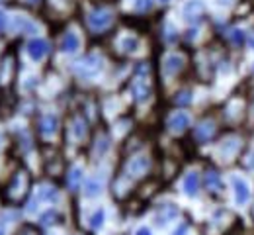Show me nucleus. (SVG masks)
<instances>
[{
    "label": "nucleus",
    "mask_w": 254,
    "mask_h": 235,
    "mask_svg": "<svg viewBox=\"0 0 254 235\" xmlns=\"http://www.w3.org/2000/svg\"><path fill=\"white\" fill-rule=\"evenodd\" d=\"M16 235H41V234H39L37 228H33V226H30V224H26V226H22V228L18 230V234Z\"/></svg>",
    "instance_id": "c85d7f7f"
},
{
    "label": "nucleus",
    "mask_w": 254,
    "mask_h": 235,
    "mask_svg": "<svg viewBox=\"0 0 254 235\" xmlns=\"http://www.w3.org/2000/svg\"><path fill=\"white\" fill-rule=\"evenodd\" d=\"M245 37H247V35H245L243 30H233V32L229 34V39H231L233 43H237V45H239V43H243V41H245Z\"/></svg>",
    "instance_id": "cd10ccee"
},
{
    "label": "nucleus",
    "mask_w": 254,
    "mask_h": 235,
    "mask_svg": "<svg viewBox=\"0 0 254 235\" xmlns=\"http://www.w3.org/2000/svg\"><path fill=\"white\" fill-rule=\"evenodd\" d=\"M78 47H80V37L74 34V32H66L63 41H61V51H64V53H74V51H78Z\"/></svg>",
    "instance_id": "2eb2a0df"
},
{
    "label": "nucleus",
    "mask_w": 254,
    "mask_h": 235,
    "mask_svg": "<svg viewBox=\"0 0 254 235\" xmlns=\"http://www.w3.org/2000/svg\"><path fill=\"white\" fill-rule=\"evenodd\" d=\"M108 147H110V141H108V137H106V135H102V137L98 139V145H96V151H98L100 155H104V153L108 151Z\"/></svg>",
    "instance_id": "bb28decb"
},
{
    "label": "nucleus",
    "mask_w": 254,
    "mask_h": 235,
    "mask_svg": "<svg viewBox=\"0 0 254 235\" xmlns=\"http://www.w3.org/2000/svg\"><path fill=\"white\" fill-rule=\"evenodd\" d=\"M233 186H235V200L239 206H245L251 200V186L245 178L241 176H233Z\"/></svg>",
    "instance_id": "423d86ee"
},
{
    "label": "nucleus",
    "mask_w": 254,
    "mask_h": 235,
    "mask_svg": "<svg viewBox=\"0 0 254 235\" xmlns=\"http://www.w3.org/2000/svg\"><path fill=\"white\" fill-rule=\"evenodd\" d=\"M28 53H30V57H32L33 61H41V59L49 53V43H47L45 39H41V37L32 39V41L28 43Z\"/></svg>",
    "instance_id": "6e6552de"
},
{
    "label": "nucleus",
    "mask_w": 254,
    "mask_h": 235,
    "mask_svg": "<svg viewBox=\"0 0 254 235\" xmlns=\"http://www.w3.org/2000/svg\"><path fill=\"white\" fill-rule=\"evenodd\" d=\"M151 6H153L151 0H137L135 2V10L137 12H147V10H151Z\"/></svg>",
    "instance_id": "c756f323"
},
{
    "label": "nucleus",
    "mask_w": 254,
    "mask_h": 235,
    "mask_svg": "<svg viewBox=\"0 0 254 235\" xmlns=\"http://www.w3.org/2000/svg\"><path fill=\"white\" fill-rule=\"evenodd\" d=\"M0 235H6V230H4V226L0 224Z\"/></svg>",
    "instance_id": "e433bc0d"
},
{
    "label": "nucleus",
    "mask_w": 254,
    "mask_h": 235,
    "mask_svg": "<svg viewBox=\"0 0 254 235\" xmlns=\"http://www.w3.org/2000/svg\"><path fill=\"white\" fill-rule=\"evenodd\" d=\"M80 182H82V168L72 167L68 170V174H66V184H68V188H70V190H78Z\"/></svg>",
    "instance_id": "a211bd4d"
},
{
    "label": "nucleus",
    "mask_w": 254,
    "mask_h": 235,
    "mask_svg": "<svg viewBox=\"0 0 254 235\" xmlns=\"http://www.w3.org/2000/svg\"><path fill=\"white\" fill-rule=\"evenodd\" d=\"M28 2H30V4H37V2H39V0H28Z\"/></svg>",
    "instance_id": "4c0bfd02"
},
{
    "label": "nucleus",
    "mask_w": 254,
    "mask_h": 235,
    "mask_svg": "<svg viewBox=\"0 0 254 235\" xmlns=\"http://www.w3.org/2000/svg\"><path fill=\"white\" fill-rule=\"evenodd\" d=\"M100 190H102V182H100V180H96V178L88 180V182H86V186H84V194H86L88 198L98 196V194H100Z\"/></svg>",
    "instance_id": "412c9836"
},
{
    "label": "nucleus",
    "mask_w": 254,
    "mask_h": 235,
    "mask_svg": "<svg viewBox=\"0 0 254 235\" xmlns=\"http://www.w3.org/2000/svg\"><path fill=\"white\" fill-rule=\"evenodd\" d=\"M203 10H205L203 0H188L184 4V8H182V14H184V18L188 22H193V20H197L203 14Z\"/></svg>",
    "instance_id": "1a4fd4ad"
},
{
    "label": "nucleus",
    "mask_w": 254,
    "mask_h": 235,
    "mask_svg": "<svg viewBox=\"0 0 254 235\" xmlns=\"http://www.w3.org/2000/svg\"><path fill=\"white\" fill-rule=\"evenodd\" d=\"M159 2H164V4H166V2H170V0H159Z\"/></svg>",
    "instance_id": "58836bf2"
},
{
    "label": "nucleus",
    "mask_w": 254,
    "mask_h": 235,
    "mask_svg": "<svg viewBox=\"0 0 254 235\" xmlns=\"http://www.w3.org/2000/svg\"><path fill=\"white\" fill-rule=\"evenodd\" d=\"M176 216H178V208H176L174 204H164V206H160L159 208L155 220H157L159 226H162V224H168L170 220H174Z\"/></svg>",
    "instance_id": "ddd939ff"
},
{
    "label": "nucleus",
    "mask_w": 254,
    "mask_h": 235,
    "mask_svg": "<svg viewBox=\"0 0 254 235\" xmlns=\"http://www.w3.org/2000/svg\"><path fill=\"white\" fill-rule=\"evenodd\" d=\"M57 220H59V214L53 212V210H49V212H45L41 216V224L43 226H53V224H57Z\"/></svg>",
    "instance_id": "b1692460"
},
{
    "label": "nucleus",
    "mask_w": 254,
    "mask_h": 235,
    "mask_svg": "<svg viewBox=\"0 0 254 235\" xmlns=\"http://www.w3.org/2000/svg\"><path fill=\"white\" fill-rule=\"evenodd\" d=\"M102 224H104V210H96L92 220H90V226H92L94 230H98Z\"/></svg>",
    "instance_id": "a878e982"
},
{
    "label": "nucleus",
    "mask_w": 254,
    "mask_h": 235,
    "mask_svg": "<svg viewBox=\"0 0 254 235\" xmlns=\"http://www.w3.org/2000/svg\"><path fill=\"white\" fill-rule=\"evenodd\" d=\"M70 132L72 135L76 137V139H82L84 135H86V122H84V118H80V116H74L72 120H70Z\"/></svg>",
    "instance_id": "f3484780"
},
{
    "label": "nucleus",
    "mask_w": 254,
    "mask_h": 235,
    "mask_svg": "<svg viewBox=\"0 0 254 235\" xmlns=\"http://www.w3.org/2000/svg\"><path fill=\"white\" fill-rule=\"evenodd\" d=\"M14 71H16L14 55H6L4 61H2V67H0V82L2 84H10L12 78H14Z\"/></svg>",
    "instance_id": "9b49d317"
},
{
    "label": "nucleus",
    "mask_w": 254,
    "mask_h": 235,
    "mask_svg": "<svg viewBox=\"0 0 254 235\" xmlns=\"http://www.w3.org/2000/svg\"><path fill=\"white\" fill-rule=\"evenodd\" d=\"M57 118L53 116V114H45V116H41V120H39V132L41 135H53L57 132Z\"/></svg>",
    "instance_id": "4468645a"
},
{
    "label": "nucleus",
    "mask_w": 254,
    "mask_h": 235,
    "mask_svg": "<svg viewBox=\"0 0 254 235\" xmlns=\"http://www.w3.org/2000/svg\"><path fill=\"white\" fill-rule=\"evenodd\" d=\"M4 26H6V14L0 10V32L4 30Z\"/></svg>",
    "instance_id": "473e14b6"
},
{
    "label": "nucleus",
    "mask_w": 254,
    "mask_h": 235,
    "mask_svg": "<svg viewBox=\"0 0 254 235\" xmlns=\"http://www.w3.org/2000/svg\"><path fill=\"white\" fill-rule=\"evenodd\" d=\"M30 182L32 180H30L28 170H18L12 176V180L8 182V186H6V200L16 204V202H20L22 198H26V194L30 190Z\"/></svg>",
    "instance_id": "f257e3e1"
},
{
    "label": "nucleus",
    "mask_w": 254,
    "mask_h": 235,
    "mask_svg": "<svg viewBox=\"0 0 254 235\" xmlns=\"http://www.w3.org/2000/svg\"><path fill=\"white\" fill-rule=\"evenodd\" d=\"M149 167H151L149 157H145V155H141V157H133V159L127 163V176H131V178H139V176L147 174Z\"/></svg>",
    "instance_id": "39448f33"
},
{
    "label": "nucleus",
    "mask_w": 254,
    "mask_h": 235,
    "mask_svg": "<svg viewBox=\"0 0 254 235\" xmlns=\"http://www.w3.org/2000/svg\"><path fill=\"white\" fill-rule=\"evenodd\" d=\"M197 188H199V176H197V172H190L184 178V190H186L188 196H195Z\"/></svg>",
    "instance_id": "6ab92c4d"
},
{
    "label": "nucleus",
    "mask_w": 254,
    "mask_h": 235,
    "mask_svg": "<svg viewBox=\"0 0 254 235\" xmlns=\"http://www.w3.org/2000/svg\"><path fill=\"white\" fill-rule=\"evenodd\" d=\"M217 4H219V6H231L233 0H217Z\"/></svg>",
    "instance_id": "c9c22d12"
},
{
    "label": "nucleus",
    "mask_w": 254,
    "mask_h": 235,
    "mask_svg": "<svg viewBox=\"0 0 254 235\" xmlns=\"http://www.w3.org/2000/svg\"><path fill=\"white\" fill-rule=\"evenodd\" d=\"M0 2H4V0H0Z\"/></svg>",
    "instance_id": "a19ab883"
},
{
    "label": "nucleus",
    "mask_w": 254,
    "mask_h": 235,
    "mask_svg": "<svg viewBox=\"0 0 254 235\" xmlns=\"http://www.w3.org/2000/svg\"><path fill=\"white\" fill-rule=\"evenodd\" d=\"M135 235H153V234H151V230H149V228H141Z\"/></svg>",
    "instance_id": "f704fd0d"
},
{
    "label": "nucleus",
    "mask_w": 254,
    "mask_h": 235,
    "mask_svg": "<svg viewBox=\"0 0 254 235\" xmlns=\"http://www.w3.org/2000/svg\"><path fill=\"white\" fill-rule=\"evenodd\" d=\"M0 143H2V135H0Z\"/></svg>",
    "instance_id": "ea45409f"
},
{
    "label": "nucleus",
    "mask_w": 254,
    "mask_h": 235,
    "mask_svg": "<svg viewBox=\"0 0 254 235\" xmlns=\"http://www.w3.org/2000/svg\"><path fill=\"white\" fill-rule=\"evenodd\" d=\"M168 130L172 132V134H182V132H186V128L190 126V116L186 114V112H176V114H172L170 118H168Z\"/></svg>",
    "instance_id": "0eeeda50"
},
{
    "label": "nucleus",
    "mask_w": 254,
    "mask_h": 235,
    "mask_svg": "<svg viewBox=\"0 0 254 235\" xmlns=\"http://www.w3.org/2000/svg\"><path fill=\"white\" fill-rule=\"evenodd\" d=\"M39 200H55L57 198V190L55 188H51V186H43L41 190H39V196H37Z\"/></svg>",
    "instance_id": "5701e85b"
},
{
    "label": "nucleus",
    "mask_w": 254,
    "mask_h": 235,
    "mask_svg": "<svg viewBox=\"0 0 254 235\" xmlns=\"http://www.w3.org/2000/svg\"><path fill=\"white\" fill-rule=\"evenodd\" d=\"M186 232H188V224H182V226L174 232V235H186Z\"/></svg>",
    "instance_id": "7c9ffc66"
},
{
    "label": "nucleus",
    "mask_w": 254,
    "mask_h": 235,
    "mask_svg": "<svg viewBox=\"0 0 254 235\" xmlns=\"http://www.w3.org/2000/svg\"><path fill=\"white\" fill-rule=\"evenodd\" d=\"M182 67H184V59L180 55H168L164 59V63H162V73L166 77H174L176 73L182 71Z\"/></svg>",
    "instance_id": "f8f14e48"
},
{
    "label": "nucleus",
    "mask_w": 254,
    "mask_h": 235,
    "mask_svg": "<svg viewBox=\"0 0 254 235\" xmlns=\"http://www.w3.org/2000/svg\"><path fill=\"white\" fill-rule=\"evenodd\" d=\"M247 41H249V45H251V49H254V32L247 35Z\"/></svg>",
    "instance_id": "72a5a7b5"
},
{
    "label": "nucleus",
    "mask_w": 254,
    "mask_h": 235,
    "mask_svg": "<svg viewBox=\"0 0 254 235\" xmlns=\"http://www.w3.org/2000/svg\"><path fill=\"white\" fill-rule=\"evenodd\" d=\"M176 104H180V106H186V104H190L191 102V92L190 90H182V92H178L176 94V98H174Z\"/></svg>",
    "instance_id": "393cba45"
},
{
    "label": "nucleus",
    "mask_w": 254,
    "mask_h": 235,
    "mask_svg": "<svg viewBox=\"0 0 254 235\" xmlns=\"http://www.w3.org/2000/svg\"><path fill=\"white\" fill-rule=\"evenodd\" d=\"M205 186H207L209 192H219V190L223 188L219 172H215V170H207V174H205Z\"/></svg>",
    "instance_id": "dca6fc26"
},
{
    "label": "nucleus",
    "mask_w": 254,
    "mask_h": 235,
    "mask_svg": "<svg viewBox=\"0 0 254 235\" xmlns=\"http://www.w3.org/2000/svg\"><path fill=\"white\" fill-rule=\"evenodd\" d=\"M245 165H247V168H254V151L249 155V159L245 161Z\"/></svg>",
    "instance_id": "2f4dec72"
},
{
    "label": "nucleus",
    "mask_w": 254,
    "mask_h": 235,
    "mask_svg": "<svg viewBox=\"0 0 254 235\" xmlns=\"http://www.w3.org/2000/svg\"><path fill=\"white\" fill-rule=\"evenodd\" d=\"M237 149H239V141L237 139H227L221 147V155L225 159H229V157H233L237 153Z\"/></svg>",
    "instance_id": "aec40b11"
},
{
    "label": "nucleus",
    "mask_w": 254,
    "mask_h": 235,
    "mask_svg": "<svg viewBox=\"0 0 254 235\" xmlns=\"http://www.w3.org/2000/svg\"><path fill=\"white\" fill-rule=\"evenodd\" d=\"M112 20H114V16H112V12L106 10V8H96V10H92V12L88 14V26H90V30H94V32L106 30V28L112 24Z\"/></svg>",
    "instance_id": "7ed1b4c3"
},
{
    "label": "nucleus",
    "mask_w": 254,
    "mask_h": 235,
    "mask_svg": "<svg viewBox=\"0 0 254 235\" xmlns=\"http://www.w3.org/2000/svg\"><path fill=\"white\" fill-rule=\"evenodd\" d=\"M131 92L137 102H147L151 96V77H149V67L145 63H141L135 69V77L131 82Z\"/></svg>",
    "instance_id": "f03ea898"
},
{
    "label": "nucleus",
    "mask_w": 254,
    "mask_h": 235,
    "mask_svg": "<svg viewBox=\"0 0 254 235\" xmlns=\"http://www.w3.org/2000/svg\"><path fill=\"white\" fill-rule=\"evenodd\" d=\"M137 47H139V39H137V37H126V39H122V49H124L126 53L137 51Z\"/></svg>",
    "instance_id": "4be33fe9"
},
{
    "label": "nucleus",
    "mask_w": 254,
    "mask_h": 235,
    "mask_svg": "<svg viewBox=\"0 0 254 235\" xmlns=\"http://www.w3.org/2000/svg\"><path fill=\"white\" fill-rule=\"evenodd\" d=\"M213 135H215V124H213L211 120L201 122V124L195 128V132H193V137H195L199 143H207Z\"/></svg>",
    "instance_id": "9d476101"
},
{
    "label": "nucleus",
    "mask_w": 254,
    "mask_h": 235,
    "mask_svg": "<svg viewBox=\"0 0 254 235\" xmlns=\"http://www.w3.org/2000/svg\"><path fill=\"white\" fill-rule=\"evenodd\" d=\"M100 69H102V59L98 55H88L74 65V71L82 77H94L100 73Z\"/></svg>",
    "instance_id": "20e7f679"
}]
</instances>
